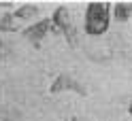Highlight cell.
<instances>
[{
  "instance_id": "6da1fadb",
  "label": "cell",
  "mask_w": 132,
  "mask_h": 121,
  "mask_svg": "<svg viewBox=\"0 0 132 121\" xmlns=\"http://www.w3.org/2000/svg\"><path fill=\"white\" fill-rule=\"evenodd\" d=\"M111 11L113 4L109 2H89L85 6L83 30L87 36H102L111 26Z\"/></svg>"
},
{
  "instance_id": "7a4b0ae2",
  "label": "cell",
  "mask_w": 132,
  "mask_h": 121,
  "mask_svg": "<svg viewBox=\"0 0 132 121\" xmlns=\"http://www.w3.org/2000/svg\"><path fill=\"white\" fill-rule=\"evenodd\" d=\"M51 30L55 32V34H62L66 40H68L70 47L79 45V34H77L75 23H72L68 6H57V9L53 11V15H51Z\"/></svg>"
},
{
  "instance_id": "3957f363",
  "label": "cell",
  "mask_w": 132,
  "mask_h": 121,
  "mask_svg": "<svg viewBox=\"0 0 132 121\" xmlns=\"http://www.w3.org/2000/svg\"><path fill=\"white\" fill-rule=\"evenodd\" d=\"M38 4H21L15 6V11H11L9 15L0 17V30L2 32H11V30H19V26L23 21H30L32 17L38 15Z\"/></svg>"
},
{
  "instance_id": "277c9868",
  "label": "cell",
  "mask_w": 132,
  "mask_h": 121,
  "mask_svg": "<svg viewBox=\"0 0 132 121\" xmlns=\"http://www.w3.org/2000/svg\"><path fill=\"white\" fill-rule=\"evenodd\" d=\"M49 30H51V17L38 19V21L30 23V26L23 30V38L30 40L32 45H40V40H43V38L49 34Z\"/></svg>"
},
{
  "instance_id": "5b68a950",
  "label": "cell",
  "mask_w": 132,
  "mask_h": 121,
  "mask_svg": "<svg viewBox=\"0 0 132 121\" xmlns=\"http://www.w3.org/2000/svg\"><path fill=\"white\" fill-rule=\"evenodd\" d=\"M77 91V94H85V89L81 87V83H77L75 79H70L68 75H60L55 77V81L51 83V87H49V91L51 94H60V91Z\"/></svg>"
},
{
  "instance_id": "8992f818",
  "label": "cell",
  "mask_w": 132,
  "mask_h": 121,
  "mask_svg": "<svg viewBox=\"0 0 132 121\" xmlns=\"http://www.w3.org/2000/svg\"><path fill=\"white\" fill-rule=\"evenodd\" d=\"M130 15H132V2H115L113 4V19L115 21H128L130 19Z\"/></svg>"
},
{
  "instance_id": "52a82bcc",
  "label": "cell",
  "mask_w": 132,
  "mask_h": 121,
  "mask_svg": "<svg viewBox=\"0 0 132 121\" xmlns=\"http://www.w3.org/2000/svg\"><path fill=\"white\" fill-rule=\"evenodd\" d=\"M0 11H15V4L13 2H0Z\"/></svg>"
},
{
  "instance_id": "ba28073f",
  "label": "cell",
  "mask_w": 132,
  "mask_h": 121,
  "mask_svg": "<svg viewBox=\"0 0 132 121\" xmlns=\"http://www.w3.org/2000/svg\"><path fill=\"white\" fill-rule=\"evenodd\" d=\"M128 113H130V115H132V102H130V106H128Z\"/></svg>"
},
{
  "instance_id": "9c48e42d",
  "label": "cell",
  "mask_w": 132,
  "mask_h": 121,
  "mask_svg": "<svg viewBox=\"0 0 132 121\" xmlns=\"http://www.w3.org/2000/svg\"><path fill=\"white\" fill-rule=\"evenodd\" d=\"M4 121H11V119H4Z\"/></svg>"
}]
</instances>
